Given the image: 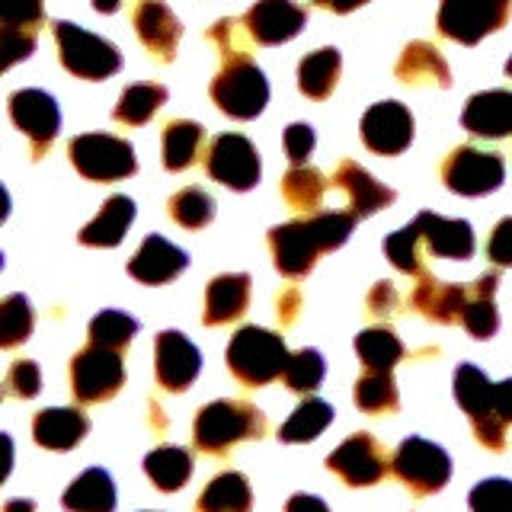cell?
<instances>
[{"label": "cell", "instance_id": "f6af8a7d", "mask_svg": "<svg viewBox=\"0 0 512 512\" xmlns=\"http://www.w3.org/2000/svg\"><path fill=\"white\" fill-rule=\"evenodd\" d=\"M0 23L7 32H36L42 23V0H0Z\"/></svg>", "mask_w": 512, "mask_h": 512}, {"label": "cell", "instance_id": "60d3db41", "mask_svg": "<svg viewBox=\"0 0 512 512\" xmlns=\"http://www.w3.org/2000/svg\"><path fill=\"white\" fill-rule=\"evenodd\" d=\"M138 333V320L122 311H103L90 320V343L106 346V349H125Z\"/></svg>", "mask_w": 512, "mask_h": 512}, {"label": "cell", "instance_id": "680465c9", "mask_svg": "<svg viewBox=\"0 0 512 512\" xmlns=\"http://www.w3.org/2000/svg\"><path fill=\"white\" fill-rule=\"evenodd\" d=\"M506 74H509V77H512V58H509V61H506Z\"/></svg>", "mask_w": 512, "mask_h": 512}, {"label": "cell", "instance_id": "f546056e", "mask_svg": "<svg viewBox=\"0 0 512 512\" xmlns=\"http://www.w3.org/2000/svg\"><path fill=\"white\" fill-rule=\"evenodd\" d=\"M455 400L461 410L471 416V423L487 420L493 413V381L474 365H458L455 368ZM500 420V416H496Z\"/></svg>", "mask_w": 512, "mask_h": 512}, {"label": "cell", "instance_id": "f907efd6", "mask_svg": "<svg viewBox=\"0 0 512 512\" xmlns=\"http://www.w3.org/2000/svg\"><path fill=\"white\" fill-rule=\"evenodd\" d=\"M368 311L375 317H391L397 311V288L391 282H378L372 292H368Z\"/></svg>", "mask_w": 512, "mask_h": 512}, {"label": "cell", "instance_id": "6da1fadb", "mask_svg": "<svg viewBox=\"0 0 512 512\" xmlns=\"http://www.w3.org/2000/svg\"><path fill=\"white\" fill-rule=\"evenodd\" d=\"M352 224H356V215L352 212H317V215L272 228L269 247H272L276 269L288 279L308 276L320 253L346 244L352 234Z\"/></svg>", "mask_w": 512, "mask_h": 512}, {"label": "cell", "instance_id": "9c48e42d", "mask_svg": "<svg viewBox=\"0 0 512 512\" xmlns=\"http://www.w3.org/2000/svg\"><path fill=\"white\" fill-rule=\"evenodd\" d=\"M512 0H442L439 29L445 39L474 45L506 23Z\"/></svg>", "mask_w": 512, "mask_h": 512}, {"label": "cell", "instance_id": "52a82bcc", "mask_svg": "<svg viewBox=\"0 0 512 512\" xmlns=\"http://www.w3.org/2000/svg\"><path fill=\"white\" fill-rule=\"evenodd\" d=\"M125 381L122 356L116 349L90 343L71 359V391L80 404H100L112 394H119Z\"/></svg>", "mask_w": 512, "mask_h": 512}, {"label": "cell", "instance_id": "cb8c5ba5", "mask_svg": "<svg viewBox=\"0 0 512 512\" xmlns=\"http://www.w3.org/2000/svg\"><path fill=\"white\" fill-rule=\"evenodd\" d=\"M397 77L410 87H452L445 58L429 42H410L404 48V55L397 61Z\"/></svg>", "mask_w": 512, "mask_h": 512}, {"label": "cell", "instance_id": "836d02e7", "mask_svg": "<svg viewBox=\"0 0 512 512\" xmlns=\"http://www.w3.org/2000/svg\"><path fill=\"white\" fill-rule=\"evenodd\" d=\"M356 352L368 372H391V368L404 359V343L397 340L394 330L372 327L356 336Z\"/></svg>", "mask_w": 512, "mask_h": 512}, {"label": "cell", "instance_id": "4dcf8cb0", "mask_svg": "<svg viewBox=\"0 0 512 512\" xmlns=\"http://www.w3.org/2000/svg\"><path fill=\"white\" fill-rule=\"evenodd\" d=\"M340 64L343 58L336 48H317V52H311L298 68L301 93L311 96V100H327L336 87V77H340Z\"/></svg>", "mask_w": 512, "mask_h": 512}, {"label": "cell", "instance_id": "2e32d148", "mask_svg": "<svg viewBox=\"0 0 512 512\" xmlns=\"http://www.w3.org/2000/svg\"><path fill=\"white\" fill-rule=\"evenodd\" d=\"M132 20H135V32L144 42V48H148L157 61L170 64L183 36V23L176 20L173 10L164 0H138Z\"/></svg>", "mask_w": 512, "mask_h": 512}, {"label": "cell", "instance_id": "6f0895ef", "mask_svg": "<svg viewBox=\"0 0 512 512\" xmlns=\"http://www.w3.org/2000/svg\"><path fill=\"white\" fill-rule=\"evenodd\" d=\"M122 7V0H93V10L100 13H116Z\"/></svg>", "mask_w": 512, "mask_h": 512}, {"label": "cell", "instance_id": "9f6ffc18", "mask_svg": "<svg viewBox=\"0 0 512 512\" xmlns=\"http://www.w3.org/2000/svg\"><path fill=\"white\" fill-rule=\"evenodd\" d=\"M4 512H36V503L32 500H10L4 506Z\"/></svg>", "mask_w": 512, "mask_h": 512}, {"label": "cell", "instance_id": "bcb514c9", "mask_svg": "<svg viewBox=\"0 0 512 512\" xmlns=\"http://www.w3.org/2000/svg\"><path fill=\"white\" fill-rule=\"evenodd\" d=\"M39 391H42V372H39V365L29 362V359L13 362L10 372H7V394L29 400V397H36Z\"/></svg>", "mask_w": 512, "mask_h": 512}, {"label": "cell", "instance_id": "681fc988", "mask_svg": "<svg viewBox=\"0 0 512 512\" xmlns=\"http://www.w3.org/2000/svg\"><path fill=\"white\" fill-rule=\"evenodd\" d=\"M487 256L496 266H512V218H503L487 240Z\"/></svg>", "mask_w": 512, "mask_h": 512}, {"label": "cell", "instance_id": "5b68a950", "mask_svg": "<svg viewBox=\"0 0 512 512\" xmlns=\"http://www.w3.org/2000/svg\"><path fill=\"white\" fill-rule=\"evenodd\" d=\"M55 42L61 64L80 80H106L122 68V55L116 45L68 20L55 23Z\"/></svg>", "mask_w": 512, "mask_h": 512}, {"label": "cell", "instance_id": "4316f807", "mask_svg": "<svg viewBox=\"0 0 512 512\" xmlns=\"http://www.w3.org/2000/svg\"><path fill=\"white\" fill-rule=\"evenodd\" d=\"M61 503L71 512H112L116 509V487L103 468H90L64 490Z\"/></svg>", "mask_w": 512, "mask_h": 512}, {"label": "cell", "instance_id": "d4e9b609", "mask_svg": "<svg viewBox=\"0 0 512 512\" xmlns=\"http://www.w3.org/2000/svg\"><path fill=\"white\" fill-rule=\"evenodd\" d=\"M464 304H468V292H464L461 285H448L432 276H420V285L413 288V308L429 320H439V324L458 320Z\"/></svg>", "mask_w": 512, "mask_h": 512}, {"label": "cell", "instance_id": "8d00e7d4", "mask_svg": "<svg viewBox=\"0 0 512 512\" xmlns=\"http://www.w3.org/2000/svg\"><path fill=\"white\" fill-rule=\"evenodd\" d=\"M324 189H327L324 173H317L314 167H292L282 180V196L298 212H314L320 199H324Z\"/></svg>", "mask_w": 512, "mask_h": 512}, {"label": "cell", "instance_id": "9a60e30c", "mask_svg": "<svg viewBox=\"0 0 512 512\" xmlns=\"http://www.w3.org/2000/svg\"><path fill=\"white\" fill-rule=\"evenodd\" d=\"M362 141L375 154H400L413 141V116L404 103H375L362 116Z\"/></svg>", "mask_w": 512, "mask_h": 512}, {"label": "cell", "instance_id": "e0dca14e", "mask_svg": "<svg viewBox=\"0 0 512 512\" xmlns=\"http://www.w3.org/2000/svg\"><path fill=\"white\" fill-rule=\"evenodd\" d=\"M308 13L295 0H256L247 13V32L260 45H282L295 39Z\"/></svg>", "mask_w": 512, "mask_h": 512}, {"label": "cell", "instance_id": "44dd1931", "mask_svg": "<svg viewBox=\"0 0 512 512\" xmlns=\"http://www.w3.org/2000/svg\"><path fill=\"white\" fill-rule=\"evenodd\" d=\"M413 224H416V231H420L426 250L445 256V260H471L474 231L468 221H448L442 215L420 212Z\"/></svg>", "mask_w": 512, "mask_h": 512}, {"label": "cell", "instance_id": "7bdbcfd3", "mask_svg": "<svg viewBox=\"0 0 512 512\" xmlns=\"http://www.w3.org/2000/svg\"><path fill=\"white\" fill-rule=\"evenodd\" d=\"M324 372H327L324 356H320L317 349H301V352H295V356H288L282 378H285V384L292 391L308 394V391L317 388L320 381H324Z\"/></svg>", "mask_w": 512, "mask_h": 512}, {"label": "cell", "instance_id": "ba28073f", "mask_svg": "<svg viewBox=\"0 0 512 512\" xmlns=\"http://www.w3.org/2000/svg\"><path fill=\"white\" fill-rule=\"evenodd\" d=\"M391 468L416 496L439 493L448 484V477H452V461H448L445 448H439L436 442H426L420 436H410L400 442Z\"/></svg>", "mask_w": 512, "mask_h": 512}, {"label": "cell", "instance_id": "484cf974", "mask_svg": "<svg viewBox=\"0 0 512 512\" xmlns=\"http://www.w3.org/2000/svg\"><path fill=\"white\" fill-rule=\"evenodd\" d=\"M135 221V202L128 196H112L100 215H96L84 231H80V244L84 247H116L122 244L125 231Z\"/></svg>", "mask_w": 512, "mask_h": 512}, {"label": "cell", "instance_id": "d6a6232c", "mask_svg": "<svg viewBox=\"0 0 512 512\" xmlns=\"http://www.w3.org/2000/svg\"><path fill=\"white\" fill-rule=\"evenodd\" d=\"M330 423H333V407L327 404V400L311 397V400H304V404H298L295 413L282 423L279 439L288 442V445H295V442H311V439H317L320 432H324Z\"/></svg>", "mask_w": 512, "mask_h": 512}, {"label": "cell", "instance_id": "f1b7e54d", "mask_svg": "<svg viewBox=\"0 0 512 512\" xmlns=\"http://www.w3.org/2000/svg\"><path fill=\"white\" fill-rule=\"evenodd\" d=\"M144 474L151 477V484L157 490L173 493L186 487V480L192 477V458L180 445H160L144 458Z\"/></svg>", "mask_w": 512, "mask_h": 512}, {"label": "cell", "instance_id": "8992f818", "mask_svg": "<svg viewBox=\"0 0 512 512\" xmlns=\"http://www.w3.org/2000/svg\"><path fill=\"white\" fill-rule=\"evenodd\" d=\"M68 154L77 173L96 183L125 180L138 170L135 148L116 135H77L68 144Z\"/></svg>", "mask_w": 512, "mask_h": 512}, {"label": "cell", "instance_id": "ee69618b", "mask_svg": "<svg viewBox=\"0 0 512 512\" xmlns=\"http://www.w3.org/2000/svg\"><path fill=\"white\" fill-rule=\"evenodd\" d=\"M471 512H512V480L490 477L480 480L468 496Z\"/></svg>", "mask_w": 512, "mask_h": 512}, {"label": "cell", "instance_id": "5bb4252c", "mask_svg": "<svg viewBox=\"0 0 512 512\" xmlns=\"http://www.w3.org/2000/svg\"><path fill=\"white\" fill-rule=\"evenodd\" d=\"M154 365H157L160 388L180 394L196 381L202 368V356L180 330H164V333H157V343H154Z\"/></svg>", "mask_w": 512, "mask_h": 512}, {"label": "cell", "instance_id": "74e56055", "mask_svg": "<svg viewBox=\"0 0 512 512\" xmlns=\"http://www.w3.org/2000/svg\"><path fill=\"white\" fill-rule=\"evenodd\" d=\"M170 218L189 231L205 228V224L215 218V199L199 186H186L170 199Z\"/></svg>", "mask_w": 512, "mask_h": 512}, {"label": "cell", "instance_id": "f35d334b", "mask_svg": "<svg viewBox=\"0 0 512 512\" xmlns=\"http://www.w3.org/2000/svg\"><path fill=\"white\" fill-rule=\"evenodd\" d=\"M32 324H36V314H32V304L26 295H7L0 304V346L13 349L23 340H29Z\"/></svg>", "mask_w": 512, "mask_h": 512}, {"label": "cell", "instance_id": "ffe728a7", "mask_svg": "<svg viewBox=\"0 0 512 512\" xmlns=\"http://www.w3.org/2000/svg\"><path fill=\"white\" fill-rule=\"evenodd\" d=\"M461 125L477 138H509L512 135V93L487 90L477 93L464 106Z\"/></svg>", "mask_w": 512, "mask_h": 512}, {"label": "cell", "instance_id": "b9f144b4", "mask_svg": "<svg viewBox=\"0 0 512 512\" xmlns=\"http://www.w3.org/2000/svg\"><path fill=\"white\" fill-rule=\"evenodd\" d=\"M423 237L416 231V224H407V228H400L397 234H391L384 240V253H388V260L400 269L407 272V276H426L423 272Z\"/></svg>", "mask_w": 512, "mask_h": 512}, {"label": "cell", "instance_id": "1f68e13d", "mask_svg": "<svg viewBox=\"0 0 512 512\" xmlns=\"http://www.w3.org/2000/svg\"><path fill=\"white\" fill-rule=\"evenodd\" d=\"M253 493L244 474L224 471L199 496V512H250Z\"/></svg>", "mask_w": 512, "mask_h": 512}, {"label": "cell", "instance_id": "7a4b0ae2", "mask_svg": "<svg viewBox=\"0 0 512 512\" xmlns=\"http://www.w3.org/2000/svg\"><path fill=\"white\" fill-rule=\"evenodd\" d=\"M288 356L292 352L285 349V340L279 333L263 330V327H244L231 336L228 343V368L237 381L250 384V388H260L282 378Z\"/></svg>", "mask_w": 512, "mask_h": 512}, {"label": "cell", "instance_id": "4fadbf2b", "mask_svg": "<svg viewBox=\"0 0 512 512\" xmlns=\"http://www.w3.org/2000/svg\"><path fill=\"white\" fill-rule=\"evenodd\" d=\"M327 468L336 477H343L349 487H368L388 474V455L368 432H356L340 448H333Z\"/></svg>", "mask_w": 512, "mask_h": 512}, {"label": "cell", "instance_id": "d590c367", "mask_svg": "<svg viewBox=\"0 0 512 512\" xmlns=\"http://www.w3.org/2000/svg\"><path fill=\"white\" fill-rule=\"evenodd\" d=\"M167 103V87L164 84H132L116 103V122L122 125H144L154 112Z\"/></svg>", "mask_w": 512, "mask_h": 512}, {"label": "cell", "instance_id": "277c9868", "mask_svg": "<svg viewBox=\"0 0 512 512\" xmlns=\"http://www.w3.org/2000/svg\"><path fill=\"white\" fill-rule=\"evenodd\" d=\"M212 100L231 119H256L269 103V84L247 55L224 58V68L212 80Z\"/></svg>", "mask_w": 512, "mask_h": 512}, {"label": "cell", "instance_id": "8fae6325", "mask_svg": "<svg viewBox=\"0 0 512 512\" xmlns=\"http://www.w3.org/2000/svg\"><path fill=\"white\" fill-rule=\"evenodd\" d=\"M503 176V157L477 148H455L442 164V183L458 196H484V192L500 189Z\"/></svg>", "mask_w": 512, "mask_h": 512}, {"label": "cell", "instance_id": "7dc6e473", "mask_svg": "<svg viewBox=\"0 0 512 512\" xmlns=\"http://www.w3.org/2000/svg\"><path fill=\"white\" fill-rule=\"evenodd\" d=\"M311 151H314V128L304 125V122L288 125L285 128V154H288V160H292L295 167H301L304 160L311 157Z\"/></svg>", "mask_w": 512, "mask_h": 512}, {"label": "cell", "instance_id": "c3c4849f", "mask_svg": "<svg viewBox=\"0 0 512 512\" xmlns=\"http://www.w3.org/2000/svg\"><path fill=\"white\" fill-rule=\"evenodd\" d=\"M36 48V32H7L0 36V52H4V68H13L16 61H23Z\"/></svg>", "mask_w": 512, "mask_h": 512}, {"label": "cell", "instance_id": "d6986e66", "mask_svg": "<svg viewBox=\"0 0 512 512\" xmlns=\"http://www.w3.org/2000/svg\"><path fill=\"white\" fill-rule=\"evenodd\" d=\"M333 186H336V189H343L346 196H349V205H352L349 212L356 215V218L375 215V212H381V208H388V205L397 199V196H394V189L381 186L372 173L356 164V160H343V164L336 167V173H333Z\"/></svg>", "mask_w": 512, "mask_h": 512}, {"label": "cell", "instance_id": "db71d44e", "mask_svg": "<svg viewBox=\"0 0 512 512\" xmlns=\"http://www.w3.org/2000/svg\"><path fill=\"white\" fill-rule=\"evenodd\" d=\"M285 512H330L327 503L320 500V496H311V493H295L292 500H288Z\"/></svg>", "mask_w": 512, "mask_h": 512}, {"label": "cell", "instance_id": "30bf717a", "mask_svg": "<svg viewBox=\"0 0 512 512\" xmlns=\"http://www.w3.org/2000/svg\"><path fill=\"white\" fill-rule=\"evenodd\" d=\"M205 170L221 186L247 192L260 183V154L244 135H218L205 151Z\"/></svg>", "mask_w": 512, "mask_h": 512}, {"label": "cell", "instance_id": "7c38bea8", "mask_svg": "<svg viewBox=\"0 0 512 512\" xmlns=\"http://www.w3.org/2000/svg\"><path fill=\"white\" fill-rule=\"evenodd\" d=\"M10 119L32 141V157H42L45 148L58 138L61 112L45 90H16L10 96Z\"/></svg>", "mask_w": 512, "mask_h": 512}, {"label": "cell", "instance_id": "f5cc1de1", "mask_svg": "<svg viewBox=\"0 0 512 512\" xmlns=\"http://www.w3.org/2000/svg\"><path fill=\"white\" fill-rule=\"evenodd\" d=\"M298 308H301V295L295 292V288H285V292L279 295V320H282V327H288L298 317Z\"/></svg>", "mask_w": 512, "mask_h": 512}, {"label": "cell", "instance_id": "ac0fdd59", "mask_svg": "<svg viewBox=\"0 0 512 512\" xmlns=\"http://www.w3.org/2000/svg\"><path fill=\"white\" fill-rule=\"evenodd\" d=\"M186 266H189L186 250L173 247L167 237H157V234L144 237L138 253L128 260V272L144 285H164L180 276Z\"/></svg>", "mask_w": 512, "mask_h": 512}, {"label": "cell", "instance_id": "11a10c76", "mask_svg": "<svg viewBox=\"0 0 512 512\" xmlns=\"http://www.w3.org/2000/svg\"><path fill=\"white\" fill-rule=\"evenodd\" d=\"M362 4H368V0H314V7L333 10V13H349V10H356Z\"/></svg>", "mask_w": 512, "mask_h": 512}, {"label": "cell", "instance_id": "816d5d0a", "mask_svg": "<svg viewBox=\"0 0 512 512\" xmlns=\"http://www.w3.org/2000/svg\"><path fill=\"white\" fill-rule=\"evenodd\" d=\"M493 413L509 426L512 423V378L493 384Z\"/></svg>", "mask_w": 512, "mask_h": 512}, {"label": "cell", "instance_id": "83f0119b", "mask_svg": "<svg viewBox=\"0 0 512 512\" xmlns=\"http://www.w3.org/2000/svg\"><path fill=\"white\" fill-rule=\"evenodd\" d=\"M496 282H500L496 272H487V276H480L468 292V304H464L461 320L474 340H490L496 327H500V314H496V304H493Z\"/></svg>", "mask_w": 512, "mask_h": 512}, {"label": "cell", "instance_id": "7402d4cb", "mask_svg": "<svg viewBox=\"0 0 512 512\" xmlns=\"http://www.w3.org/2000/svg\"><path fill=\"white\" fill-rule=\"evenodd\" d=\"M90 420L77 407H48L32 420V439L52 452H68L87 436Z\"/></svg>", "mask_w": 512, "mask_h": 512}, {"label": "cell", "instance_id": "603a6c76", "mask_svg": "<svg viewBox=\"0 0 512 512\" xmlns=\"http://www.w3.org/2000/svg\"><path fill=\"white\" fill-rule=\"evenodd\" d=\"M250 301V276L247 272H224V276L212 279L205 292V311L202 320L208 327L231 324L247 311Z\"/></svg>", "mask_w": 512, "mask_h": 512}, {"label": "cell", "instance_id": "ab89813d", "mask_svg": "<svg viewBox=\"0 0 512 512\" xmlns=\"http://www.w3.org/2000/svg\"><path fill=\"white\" fill-rule=\"evenodd\" d=\"M356 397L359 410L365 413H391L397 410V384L391 378V372H368L356 381Z\"/></svg>", "mask_w": 512, "mask_h": 512}, {"label": "cell", "instance_id": "3957f363", "mask_svg": "<svg viewBox=\"0 0 512 512\" xmlns=\"http://www.w3.org/2000/svg\"><path fill=\"white\" fill-rule=\"evenodd\" d=\"M263 432L266 416L253 404H244V400H215V404L199 410L192 436H196V448L218 455L244 439H260Z\"/></svg>", "mask_w": 512, "mask_h": 512}, {"label": "cell", "instance_id": "e575fe53", "mask_svg": "<svg viewBox=\"0 0 512 512\" xmlns=\"http://www.w3.org/2000/svg\"><path fill=\"white\" fill-rule=\"evenodd\" d=\"M202 125L189 122V119H176L164 128V167L180 173L186 167H192L199 148H202Z\"/></svg>", "mask_w": 512, "mask_h": 512}]
</instances>
